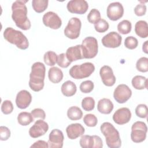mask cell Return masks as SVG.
Returning a JSON list of instances; mask_svg holds the SVG:
<instances>
[{"mask_svg":"<svg viewBox=\"0 0 148 148\" xmlns=\"http://www.w3.org/2000/svg\"><path fill=\"white\" fill-rule=\"evenodd\" d=\"M28 1L17 0L12 5V18L16 25L23 30L30 29L31 24L27 17V8L25 5Z\"/></svg>","mask_w":148,"mask_h":148,"instance_id":"6da1fadb","label":"cell"},{"mask_svg":"<svg viewBox=\"0 0 148 148\" xmlns=\"http://www.w3.org/2000/svg\"><path fill=\"white\" fill-rule=\"evenodd\" d=\"M45 73L46 68L43 63L36 62L32 64L29 80V86L32 91L38 92L43 88Z\"/></svg>","mask_w":148,"mask_h":148,"instance_id":"7a4b0ae2","label":"cell"},{"mask_svg":"<svg viewBox=\"0 0 148 148\" xmlns=\"http://www.w3.org/2000/svg\"><path fill=\"white\" fill-rule=\"evenodd\" d=\"M100 130L105 137L106 143L109 147L119 148L121 146V140L117 130L109 122L103 123Z\"/></svg>","mask_w":148,"mask_h":148,"instance_id":"3957f363","label":"cell"},{"mask_svg":"<svg viewBox=\"0 0 148 148\" xmlns=\"http://www.w3.org/2000/svg\"><path fill=\"white\" fill-rule=\"evenodd\" d=\"M3 37L8 42L13 44L21 50H25L29 47L27 38L22 32L12 27L6 28L3 32Z\"/></svg>","mask_w":148,"mask_h":148,"instance_id":"277c9868","label":"cell"},{"mask_svg":"<svg viewBox=\"0 0 148 148\" xmlns=\"http://www.w3.org/2000/svg\"><path fill=\"white\" fill-rule=\"evenodd\" d=\"M94 71V65L91 62H87L72 66L69 71V73L75 79H82L89 77Z\"/></svg>","mask_w":148,"mask_h":148,"instance_id":"5b68a950","label":"cell"},{"mask_svg":"<svg viewBox=\"0 0 148 148\" xmlns=\"http://www.w3.org/2000/svg\"><path fill=\"white\" fill-rule=\"evenodd\" d=\"M84 58L91 59L94 58L98 51V41L92 36H88L84 38L81 45Z\"/></svg>","mask_w":148,"mask_h":148,"instance_id":"8992f818","label":"cell"},{"mask_svg":"<svg viewBox=\"0 0 148 148\" xmlns=\"http://www.w3.org/2000/svg\"><path fill=\"white\" fill-rule=\"evenodd\" d=\"M147 127L146 124L141 121L135 122L131 127V139L134 143H140L146 138Z\"/></svg>","mask_w":148,"mask_h":148,"instance_id":"52a82bcc","label":"cell"},{"mask_svg":"<svg viewBox=\"0 0 148 148\" xmlns=\"http://www.w3.org/2000/svg\"><path fill=\"white\" fill-rule=\"evenodd\" d=\"M81 27L80 20L77 17H72L64 29V34L71 39H77L80 35Z\"/></svg>","mask_w":148,"mask_h":148,"instance_id":"ba28073f","label":"cell"},{"mask_svg":"<svg viewBox=\"0 0 148 148\" xmlns=\"http://www.w3.org/2000/svg\"><path fill=\"white\" fill-rule=\"evenodd\" d=\"M132 91L129 87L124 84L118 85L114 89L113 97L116 101L119 103L126 102L131 97Z\"/></svg>","mask_w":148,"mask_h":148,"instance_id":"9c48e42d","label":"cell"},{"mask_svg":"<svg viewBox=\"0 0 148 148\" xmlns=\"http://www.w3.org/2000/svg\"><path fill=\"white\" fill-rule=\"evenodd\" d=\"M79 143L83 148H102L103 147L102 140L98 135H83L81 136Z\"/></svg>","mask_w":148,"mask_h":148,"instance_id":"30bf717a","label":"cell"},{"mask_svg":"<svg viewBox=\"0 0 148 148\" xmlns=\"http://www.w3.org/2000/svg\"><path fill=\"white\" fill-rule=\"evenodd\" d=\"M44 25L53 29H57L61 27L62 20L58 15L53 12L46 13L42 17Z\"/></svg>","mask_w":148,"mask_h":148,"instance_id":"8fae6325","label":"cell"},{"mask_svg":"<svg viewBox=\"0 0 148 148\" xmlns=\"http://www.w3.org/2000/svg\"><path fill=\"white\" fill-rule=\"evenodd\" d=\"M106 14L108 17L112 21H117L124 14V8L119 2L110 3L107 7Z\"/></svg>","mask_w":148,"mask_h":148,"instance_id":"7c38bea8","label":"cell"},{"mask_svg":"<svg viewBox=\"0 0 148 148\" xmlns=\"http://www.w3.org/2000/svg\"><path fill=\"white\" fill-rule=\"evenodd\" d=\"M102 45L108 48H116L121 44L122 37L116 32L112 31L105 35L102 38Z\"/></svg>","mask_w":148,"mask_h":148,"instance_id":"4fadbf2b","label":"cell"},{"mask_svg":"<svg viewBox=\"0 0 148 148\" xmlns=\"http://www.w3.org/2000/svg\"><path fill=\"white\" fill-rule=\"evenodd\" d=\"M66 8L70 13L83 14L87 11L88 4L85 0H72L68 2Z\"/></svg>","mask_w":148,"mask_h":148,"instance_id":"5bb4252c","label":"cell"},{"mask_svg":"<svg viewBox=\"0 0 148 148\" xmlns=\"http://www.w3.org/2000/svg\"><path fill=\"white\" fill-rule=\"evenodd\" d=\"M49 130L48 124L42 119L35 121L34 124L29 128L28 133L33 138H37L44 135Z\"/></svg>","mask_w":148,"mask_h":148,"instance_id":"9a60e30c","label":"cell"},{"mask_svg":"<svg viewBox=\"0 0 148 148\" xmlns=\"http://www.w3.org/2000/svg\"><path fill=\"white\" fill-rule=\"evenodd\" d=\"M99 75L102 83L106 86L112 87L115 84L116 79L112 68L109 66L104 65L102 66L99 71Z\"/></svg>","mask_w":148,"mask_h":148,"instance_id":"2e32d148","label":"cell"},{"mask_svg":"<svg viewBox=\"0 0 148 148\" xmlns=\"http://www.w3.org/2000/svg\"><path fill=\"white\" fill-rule=\"evenodd\" d=\"M64 136L62 132L58 129L53 130L49 136V147L50 148H61L63 146Z\"/></svg>","mask_w":148,"mask_h":148,"instance_id":"e0dca14e","label":"cell"},{"mask_svg":"<svg viewBox=\"0 0 148 148\" xmlns=\"http://www.w3.org/2000/svg\"><path fill=\"white\" fill-rule=\"evenodd\" d=\"M131 112L128 108H121L117 109L113 115V120L119 125H124L130 121Z\"/></svg>","mask_w":148,"mask_h":148,"instance_id":"ac0fdd59","label":"cell"},{"mask_svg":"<svg viewBox=\"0 0 148 148\" xmlns=\"http://www.w3.org/2000/svg\"><path fill=\"white\" fill-rule=\"evenodd\" d=\"M32 101V95L30 92L25 90L20 91L16 97V104L17 106L24 109L28 108Z\"/></svg>","mask_w":148,"mask_h":148,"instance_id":"d6986e66","label":"cell"},{"mask_svg":"<svg viewBox=\"0 0 148 148\" xmlns=\"http://www.w3.org/2000/svg\"><path fill=\"white\" fill-rule=\"evenodd\" d=\"M85 129L80 123H73L68 125L66 128V132L68 138L70 139H76L84 134Z\"/></svg>","mask_w":148,"mask_h":148,"instance_id":"ffe728a7","label":"cell"},{"mask_svg":"<svg viewBox=\"0 0 148 148\" xmlns=\"http://www.w3.org/2000/svg\"><path fill=\"white\" fill-rule=\"evenodd\" d=\"M65 54L68 59L71 62L84 58L81 45L69 47L66 50Z\"/></svg>","mask_w":148,"mask_h":148,"instance_id":"44dd1931","label":"cell"},{"mask_svg":"<svg viewBox=\"0 0 148 148\" xmlns=\"http://www.w3.org/2000/svg\"><path fill=\"white\" fill-rule=\"evenodd\" d=\"M114 105L113 102L108 98H102L99 100L97 104L98 111L105 114H110L113 110Z\"/></svg>","mask_w":148,"mask_h":148,"instance_id":"7402d4cb","label":"cell"},{"mask_svg":"<svg viewBox=\"0 0 148 148\" xmlns=\"http://www.w3.org/2000/svg\"><path fill=\"white\" fill-rule=\"evenodd\" d=\"M63 73L62 71L56 66L51 67L48 72V77L49 80L53 83H58L63 79Z\"/></svg>","mask_w":148,"mask_h":148,"instance_id":"603a6c76","label":"cell"},{"mask_svg":"<svg viewBox=\"0 0 148 148\" xmlns=\"http://www.w3.org/2000/svg\"><path fill=\"white\" fill-rule=\"evenodd\" d=\"M61 91L65 97H72L74 95L77 91L76 84L71 80L65 82L61 86Z\"/></svg>","mask_w":148,"mask_h":148,"instance_id":"cb8c5ba5","label":"cell"},{"mask_svg":"<svg viewBox=\"0 0 148 148\" xmlns=\"http://www.w3.org/2000/svg\"><path fill=\"white\" fill-rule=\"evenodd\" d=\"M135 32L141 38H146L148 36V27L146 21H138L135 25Z\"/></svg>","mask_w":148,"mask_h":148,"instance_id":"d4e9b609","label":"cell"},{"mask_svg":"<svg viewBox=\"0 0 148 148\" xmlns=\"http://www.w3.org/2000/svg\"><path fill=\"white\" fill-rule=\"evenodd\" d=\"M147 79L141 75L134 76L131 81L133 87L136 90H143L147 88Z\"/></svg>","mask_w":148,"mask_h":148,"instance_id":"484cf974","label":"cell"},{"mask_svg":"<svg viewBox=\"0 0 148 148\" xmlns=\"http://www.w3.org/2000/svg\"><path fill=\"white\" fill-rule=\"evenodd\" d=\"M67 116L71 120H78L82 118L83 112L77 106H71L67 110Z\"/></svg>","mask_w":148,"mask_h":148,"instance_id":"4316f807","label":"cell"},{"mask_svg":"<svg viewBox=\"0 0 148 148\" xmlns=\"http://www.w3.org/2000/svg\"><path fill=\"white\" fill-rule=\"evenodd\" d=\"M34 121V117L31 113L27 112H20L17 116L18 124L23 126H27Z\"/></svg>","mask_w":148,"mask_h":148,"instance_id":"83f0119b","label":"cell"},{"mask_svg":"<svg viewBox=\"0 0 148 148\" xmlns=\"http://www.w3.org/2000/svg\"><path fill=\"white\" fill-rule=\"evenodd\" d=\"M47 0H32V6L35 12L38 13L43 12L48 6Z\"/></svg>","mask_w":148,"mask_h":148,"instance_id":"f1b7e54d","label":"cell"},{"mask_svg":"<svg viewBox=\"0 0 148 148\" xmlns=\"http://www.w3.org/2000/svg\"><path fill=\"white\" fill-rule=\"evenodd\" d=\"M57 55L53 51H48L46 52L43 56V60L45 63L48 66H53L57 61Z\"/></svg>","mask_w":148,"mask_h":148,"instance_id":"f546056e","label":"cell"},{"mask_svg":"<svg viewBox=\"0 0 148 148\" xmlns=\"http://www.w3.org/2000/svg\"><path fill=\"white\" fill-rule=\"evenodd\" d=\"M132 29L131 23L128 20H123L117 25L118 31L123 35L129 34Z\"/></svg>","mask_w":148,"mask_h":148,"instance_id":"4dcf8cb0","label":"cell"},{"mask_svg":"<svg viewBox=\"0 0 148 148\" xmlns=\"http://www.w3.org/2000/svg\"><path fill=\"white\" fill-rule=\"evenodd\" d=\"M82 107L85 111H91L95 107V100L92 97H87L82 101Z\"/></svg>","mask_w":148,"mask_h":148,"instance_id":"1f68e13d","label":"cell"},{"mask_svg":"<svg viewBox=\"0 0 148 148\" xmlns=\"http://www.w3.org/2000/svg\"><path fill=\"white\" fill-rule=\"evenodd\" d=\"M137 70L141 72H147L148 71V58L143 57L138 60L136 63Z\"/></svg>","mask_w":148,"mask_h":148,"instance_id":"d6a6232c","label":"cell"},{"mask_svg":"<svg viewBox=\"0 0 148 148\" xmlns=\"http://www.w3.org/2000/svg\"><path fill=\"white\" fill-rule=\"evenodd\" d=\"M101 19V13L99 11L96 9H91L87 15V20L88 22L91 24H95Z\"/></svg>","mask_w":148,"mask_h":148,"instance_id":"836d02e7","label":"cell"},{"mask_svg":"<svg viewBox=\"0 0 148 148\" xmlns=\"http://www.w3.org/2000/svg\"><path fill=\"white\" fill-rule=\"evenodd\" d=\"M83 122L89 127H95L98 123L97 117L93 114H87L83 117Z\"/></svg>","mask_w":148,"mask_h":148,"instance_id":"e575fe53","label":"cell"},{"mask_svg":"<svg viewBox=\"0 0 148 148\" xmlns=\"http://www.w3.org/2000/svg\"><path fill=\"white\" fill-rule=\"evenodd\" d=\"M109 23L103 18H101L98 22L94 24V28L95 31L99 33H103L106 32L109 29Z\"/></svg>","mask_w":148,"mask_h":148,"instance_id":"d590c367","label":"cell"},{"mask_svg":"<svg viewBox=\"0 0 148 148\" xmlns=\"http://www.w3.org/2000/svg\"><path fill=\"white\" fill-rule=\"evenodd\" d=\"M136 115L142 119L147 118L148 115V110L146 105L139 104L135 108Z\"/></svg>","mask_w":148,"mask_h":148,"instance_id":"8d00e7d4","label":"cell"},{"mask_svg":"<svg viewBox=\"0 0 148 148\" xmlns=\"http://www.w3.org/2000/svg\"><path fill=\"white\" fill-rule=\"evenodd\" d=\"M94 87V83L91 80H86L80 84V90L85 94L91 92Z\"/></svg>","mask_w":148,"mask_h":148,"instance_id":"74e56055","label":"cell"},{"mask_svg":"<svg viewBox=\"0 0 148 148\" xmlns=\"http://www.w3.org/2000/svg\"><path fill=\"white\" fill-rule=\"evenodd\" d=\"M138 45V40L136 38L132 36H127L125 39L124 46L126 48L130 50H133L136 49Z\"/></svg>","mask_w":148,"mask_h":148,"instance_id":"f35d334b","label":"cell"},{"mask_svg":"<svg viewBox=\"0 0 148 148\" xmlns=\"http://www.w3.org/2000/svg\"><path fill=\"white\" fill-rule=\"evenodd\" d=\"M57 63L59 66L66 68L70 65L71 62L68 59L65 53H61L57 56Z\"/></svg>","mask_w":148,"mask_h":148,"instance_id":"ab89813d","label":"cell"},{"mask_svg":"<svg viewBox=\"0 0 148 148\" xmlns=\"http://www.w3.org/2000/svg\"><path fill=\"white\" fill-rule=\"evenodd\" d=\"M13 110V105L10 100H5L1 105V111L5 114H9Z\"/></svg>","mask_w":148,"mask_h":148,"instance_id":"60d3db41","label":"cell"},{"mask_svg":"<svg viewBox=\"0 0 148 148\" xmlns=\"http://www.w3.org/2000/svg\"><path fill=\"white\" fill-rule=\"evenodd\" d=\"M10 130L5 126L0 127V139L1 140H7L10 136Z\"/></svg>","mask_w":148,"mask_h":148,"instance_id":"b9f144b4","label":"cell"},{"mask_svg":"<svg viewBox=\"0 0 148 148\" xmlns=\"http://www.w3.org/2000/svg\"><path fill=\"white\" fill-rule=\"evenodd\" d=\"M146 6L143 3L138 4L134 8V13L137 16H142L146 14Z\"/></svg>","mask_w":148,"mask_h":148,"instance_id":"7bdbcfd3","label":"cell"},{"mask_svg":"<svg viewBox=\"0 0 148 148\" xmlns=\"http://www.w3.org/2000/svg\"><path fill=\"white\" fill-rule=\"evenodd\" d=\"M31 113L34 118H40L42 120H44L46 118V113L45 111L40 108H35L33 109Z\"/></svg>","mask_w":148,"mask_h":148,"instance_id":"ee69618b","label":"cell"},{"mask_svg":"<svg viewBox=\"0 0 148 148\" xmlns=\"http://www.w3.org/2000/svg\"><path fill=\"white\" fill-rule=\"evenodd\" d=\"M31 148H48L49 143L45 140H39L34 142L31 146Z\"/></svg>","mask_w":148,"mask_h":148,"instance_id":"f6af8a7d","label":"cell"},{"mask_svg":"<svg viewBox=\"0 0 148 148\" xmlns=\"http://www.w3.org/2000/svg\"><path fill=\"white\" fill-rule=\"evenodd\" d=\"M147 42H148L147 40H146L142 46V50L146 54H147V53H148V51H147Z\"/></svg>","mask_w":148,"mask_h":148,"instance_id":"bcb514c9","label":"cell"}]
</instances>
